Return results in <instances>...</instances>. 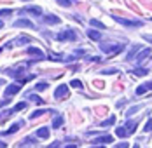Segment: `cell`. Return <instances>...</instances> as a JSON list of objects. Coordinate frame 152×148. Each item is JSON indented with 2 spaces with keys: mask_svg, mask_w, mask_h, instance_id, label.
I'll list each match as a JSON object with an SVG mask.
<instances>
[{
  "mask_svg": "<svg viewBox=\"0 0 152 148\" xmlns=\"http://www.w3.org/2000/svg\"><path fill=\"white\" fill-rule=\"evenodd\" d=\"M100 49L107 54H110V56H115L124 49V44H100Z\"/></svg>",
  "mask_w": 152,
  "mask_h": 148,
  "instance_id": "cell-1",
  "label": "cell"
},
{
  "mask_svg": "<svg viewBox=\"0 0 152 148\" xmlns=\"http://www.w3.org/2000/svg\"><path fill=\"white\" fill-rule=\"evenodd\" d=\"M5 73L11 75V77H14V78H18L21 84H25V82H28V80H31V78H33L31 75H26V73H25V70H7Z\"/></svg>",
  "mask_w": 152,
  "mask_h": 148,
  "instance_id": "cell-2",
  "label": "cell"
},
{
  "mask_svg": "<svg viewBox=\"0 0 152 148\" xmlns=\"http://www.w3.org/2000/svg\"><path fill=\"white\" fill-rule=\"evenodd\" d=\"M119 25L122 26H128V28H138V26H142L143 23L142 21H131V19H126V17H121V16H112Z\"/></svg>",
  "mask_w": 152,
  "mask_h": 148,
  "instance_id": "cell-3",
  "label": "cell"
},
{
  "mask_svg": "<svg viewBox=\"0 0 152 148\" xmlns=\"http://www.w3.org/2000/svg\"><path fill=\"white\" fill-rule=\"evenodd\" d=\"M112 141H114V138H112L110 134H105V136H96L91 141V145H94V147H100V145H112Z\"/></svg>",
  "mask_w": 152,
  "mask_h": 148,
  "instance_id": "cell-4",
  "label": "cell"
},
{
  "mask_svg": "<svg viewBox=\"0 0 152 148\" xmlns=\"http://www.w3.org/2000/svg\"><path fill=\"white\" fill-rule=\"evenodd\" d=\"M19 89H21V82H14V84H11V86H7L5 87V96L9 98V96H14L19 92Z\"/></svg>",
  "mask_w": 152,
  "mask_h": 148,
  "instance_id": "cell-5",
  "label": "cell"
},
{
  "mask_svg": "<svg viewBox=\"0 0 152 148\" xmlns=\"http://www.w3.org/2000/svg\"><path fill=\"white\" fill-rule=\"evenodd\" d=\"M56 38H58V40H75V33H74L72 30H63L61 33H58Z\"/></svg>",
  "mask_w": 152,
  "mask_h": 148,
  "instance_id": "cell-6",
  "label": "cell"
},
{
  "mask_svg": "<svg viewBox=\"0 0 152 148\" xmlns=\"http://www.w3.org/2000/svg\"><path fill=\"white\" fill-rule=\"evenodd\" d=\"M66 94H68V86H66V84H61V86H58L56 91H54V99H60V98L66 96Z\"/></svg>",
  "mask_w": 152,
  "mask_h": 148,
  "instance_id": "cell-7",
  "label": "cell"
},
{
  "mask_svg": "<svg viewBox=\"0 0 152 148\" xmlns=\"http://www.w3.org/2000/svg\"><path fill=\"white\" fill-rule=\"evenodd\" d=\"M16 28H33V23H31L30 19H18L14 23Z\"/></svg>",
  "mask_w": 152,
  "mask_h": 148,
  "instance_id": "cell-8",
  "label": "cell"
},
{
  "mask_svg": "<svg viewBox=\"0 0 152 148\" xmlns=\"http://www.w3.org/2000/svg\"><path fill=\"white\" fill-rule=\"evenodd\" d=\"M149 54H151V49H142V51L138 52L137 56H135V61H137V63H142V61L147 58Z\"/></svg>",
  "mask_w": 152,
  "mask_h": 148,
  "instance_id": "cell-9",
  "label": "cell"
},
{
  "mask_svg": "<svg viewBox=\"0 0 152 148\" xmlns=\"http://www.w3.org/2000/svg\"><path fill=\"white\" fill-rule=\"evenodd\" d=\"M25 12H28V14H37V16L42 14L40 7H23V9H21V14H25Z\"/></svg>",
  "mask_w": 152,
  "mask_h": 148,
  "instance_id": "cell-10",
  "label": "cell"
},
{
  "mask_svg": "<svg viewBox=\"0 0 152 148\" xmlns=\"http://www.w3.org/2000/svg\"><path fill=\"white\" fill-rule=\"evenodd\" d=\"M26 54H28V56H39L40 59L44 58V52H42L40 49H37V47H28V49H26Z\"/></svg>",
  "mask_w": 152,
  "mask_h": 148,
  "instance_id": "cell-11",
  "label": "cell"
},
{
  "mask_svg": "<svg viewBox=\"0 0 152 148\" xmlns=\"http://www.w3.org/2000/svg\"><path fill=\"white\" fill-rule=\"evenodd\" d=\"M140 51H142V45H135V47H133V49H131V51L128 52L126 59H128V61H133V59H135V56H137Z\"/></svg>",
  "mask_w": 152,
  "mask_h": 148,
  "instance_id": "cell-12",
  "label": "cell"
},
{
  "mask_svg": "<svg viewBox=\"0 0 152 148\" xmlns=\"http://www.w3.org/2000/svg\"><path fill=\"white\" fill-rule=\"evenodd\" d=\"M44 21H46L47 25H58L61 19L58 17V16H53V14H47V16H44Z\"/></svg>",
  "mask_w": 152,
  "mask_h": 148,
  "instance_id": "cell-13",
  "label": "cell"
},
{
  "mask_svg": "<svg viewBox=\"0 0 152 148\" xmlns=\"http://www.w3.org/2000/svg\"><path fill=\"white\" fill-rule=\"evenodd\" d=\"M124 127H126V131H128V134L135 133V129H137V122H135V120H128V122L124 124Z\"/></svg>",
  "mask_w": 152,
  "mask_h": 148,
  "instance_id": "cell-14",
  "label": "cell"
},
{
  "mask_svg": "<svg viewBox=\"0 0 152 148\" xmlns=\"http://www.w3.org/2000/svg\"><path fill=\"white\" fill-rule=\"evenodd\" d=\"M88 37H89L91 40L96 42V40H100V38H102V33H100V31H96V30H88Z\"/></svg>",
  "mask_w": 152,
  "mask_h": 148,
  "instance_id": "cell-15",
  "label": "cell"
},
{
  "mask_svg": "<svg viewBox=\"0 0 152 148\" xmlns=\"http://www.w3.org/2000/svg\"><path fill=\"white\" fill-rule=\"evenodd\" d=\"M63 122H65L63 115H56V117H54V120H53V127H54V129H58V127H61V126H63Z\"/></svg>",
  "mask_w": 152,
  "mask_h": 148,
  "instance_id": "cell-16",
  "label": "cell"
},
{
  "mask_svg": "<svg viewBox=\"0 0 152 148\" xmlns=\"http://www.w3.org/2000/svg\"><path fill=\"white\" fill-rule=\"evenodd\" d=\"M37 136L42 138V139H47V138H49V129H47V127H40V129L37 131Z\"/></svg>",
  "mask_w": 152,
  "mask_h": 148,
  "instance_id": "cell-17",
  "label": "cell"
},
{
  "mask_svg": "<svg viewBox=\"0 0 152 148\" xmlns=\"http://www.w3.org/2000/svg\"><path fill=\"white\" fill-rule=\"evenodd\" d=\"M21 126H23V122H16V124H12V126H11V127H9V129H7L4 134H12V133H16Z\"/></svg>",
  "mask_w": 152,
  "mask_h": 148,
  "instance_id": "cell-18",
  "label": "cell"
},
{
  "mask_svg": "<svg viewBox=\"0 0 152 148\" xmlns=\"http://www.w3.org/2000/svg\"><path fill=\"white\" fill-rule=\"evenodd\" d=\"M112 124H115V115H110L107 120H103V122L100 124V127H107V126H112Z\"/></svg>",
  "mask_w": 152,
  "mask_h": 148,
  "instance_id": "cell-19",
  "label": "cell"
},
{
  "mask_svg": "<svg viewBox=\"0 0 152 148\" xmlns=\"http://www.w3.org/2000/svg\"><path fill=\"white\" fill-rule=\"evenodd\" d=\"M89 23H91V26H93V28H100V30H105V25H103L102 21H98V19H94V17H93V19H91V21H89Z\"/></svg>",
  "mask_w": 152,
  "mask_h": 148,
  "instance_id": "cell-20",
  "label": "cell"
},
{
  "mask_svg": "<svg viewBox=\"0 0 152 148\" xmlns=\"http://www.w3.org/2000/svg\"><path fill=\"white\" fill-rule=\"evenodd\" d=\"M115 134H117L119 138H126V136H129V134H128V131H126V127H124V126H122V127H117V129H115Z\"/></svg>",
  "mask_w": 152,
  "mask_h": 148,
  "instance_id": "cell-21",
  "label": "cell"
},
{
  "mask_svg": "<svg viewBox=\"0 0 152 148\" xmlns=\"http://www.w3.org/2000/svg\"><path fill=\"white\" fill-rule=\"evenodd\" d=\"M149 73V70L147 68H137V70H133V75H137V77H143V75Z\"/></svg>",
  "mask_w": 152,
  "mask_h": 148,
  "instance_id": "cell-22",
  "label": "cell"
},
{
  "mask_svg": "<svg viewBox=\"0 0 152 148\" xmlns=\"http://www.w3.org/2000/svg\"><path fill=\"white\" fill-rule=\"evenodd\" d=\"M26 106H28V103H26V101H21V103H18L14 106V110H12V112H19V110H23V108H26Z\"/></svg>",
  "mask_w": 152,
  "mask_h": 148,
  "instance_id": "cell-23",
  "label": "cell"
},
{
  "mask_svg": "<svg viewBox=\"0 0 152 148\" xmlns=\"http://www.w3.org/2000/svg\"><path fill=\"white\" fill-rule=\"evenodd\" d=\"M147 91H149V89H147L145 84H143V86H138V87H137V94H138V96H142V94H145Z\"/></svg>",
  "mask_w": 152,
  "mask_h": 148,
  "instance_id": "cell-24",
  "label": "cell"
},
{
  "mask_svg": "<svg viewBox=\"0 0 152 148\" xmlns=\"http://www.w3.org/2000/svg\"><path fill=\"white\" fill-rule=\"evenodd\" d=\"M26 145H35V141H33L31 138H25V139L19 143V147H26Z\"/></svg>",
  "mask_w": 152,
  "mask_h": 148,
  "instance_id": "cell-25",
  "label": "cell"
},
{
  "mask_svg": "<svg viewBox=\"0 0 152 148\" xmlns=\"http://www.w3.org/2000/svg\"><path fill=\"white\" fill-rule=\"evenodd\" d=\"M44 113H47L46 110H35V112L31 113V118H37V117H40V115H44Z\"/></svg>",
  "mask_w": 152,
  "mask_h": 148,
  "instance_id": "cell-26",
  "label": "cell"
},
{
  "mask_svg": "<svg viewBox=\"0 0 152 148\" xmlns=\"http://www.w3.org/2000/svg\"><path fill=\"white\" fill-rule=\"evenodd\" d=\"M56 2H58V4H60L61 7H68V5H70V4H74V2H72V0H56Z\"/></svg>",
  "mask_w": 152,
  "mask_h": 148,
  "instance_id": "cell-27",
  "label": "cell"
},
{
  "mask_svg": "<svg viewBox=\"0 0 152 148\" xmlns=\"http://www.w3.org/2000/svg\"><path fill=\"white\" fill-rule=\"evenodd\" d=\"M70 86H72V87H75V89H80V87H82V82H80V80H72V82H70Z\"/></svg>",
  "mask_w": 152,
  "mask_h": 148,
  "instance_id": "cell-28",
  "label": "cell"
},
{
  "mask_svg": "<svg viewBox=\"0 0 152 148\" xmlns=\"http://www.w3.org/2000/svg\"><path fill=\"white\" fill-rule=\"evenodd\" d=\"M30 99L33 101V103H44V99H40V98H39L37 94H31V96H30Z\"/></svg>",
  "mask_w": 152,
  "mask_h": 148,
  "instance_id": "cell-29",
  "label": "cell"
},
{
  "mask_svg": "<svg viewBox=\"0 0 152 148\" xmlns=\"http://www.w3.org/2000/svg\"><path fill=\"white\" fill-rule=\"evenodd\" d=\"M138 110H140V106H133V108H129V110H128V113H126V115H128V117H131L133 113H137Z\"/></svg>",
  "mask_w": 152,
  "mask_h": 148,
  "instance_id": "cell-30",
  "label": "cell"
},
{
  "mask_svg": "<svg viewBox=\"0 0 152 148\" xmlns=\"http://www.w3.org/2000/svg\"><path fill=\"white\" fill-rule=\"evenodd\" d=\"M35 87H37V91H46V89H47V84H46V82H40V84H37Z\"/></svg>",
  "mask_w": 152,
  "mask_h": 148,
  "instance_id": "cell-31",
  "label": "cell"
},
{
  "mask_svg": "<svg viewBox=\"0 0 152 148\" xmlns=\"http://www.w3.org/2000/svg\"><path fill=\"white\" fill-rule=\"evenodd\" d=\"M12 11L11 9H0V16H11Z\"/></svg>",
  "mask_w": 152,
  "mask_h": 148,
  "instance_id": "cell-32",
  "label": "cell"
},
{
  "mask_svg": "<svg viewBox=\"0 0 152 148\" xmlns=\"http://www.w3.org/2000/svg\"><path fill=\"white\" fill-rule=\"evenodd\" d=\"M102 73L103 75H114V73H117V70H115V68H110V70H103Z\"/></svg>",
  "mask_w": 152,
  "mask_h": 148,
  "instance_id": "cell-33",
  "label": "cell"
},
{
  "mask_svg": "<svg viewBox=\"0 0 152 148\" xmlns=\"http://www.w3.org/2000/svg\"><path fill=\"white\" fill-rule=\"evenodd\" d=\"M145 131H147V133H151V131H152V118L147 122V126H145Z\"/></svg>",
  "mask_w": 152,
  "mask_h": 148,
  "instance_id": "cell-34",
  "label": "cell"
},
{
  "mask_svg": "<svg viewBox=\"0 0 152 148\" xmlns=\"http://www.w3.org/2000/svg\"><path fill=\"white\" fill-rule=\"evenodd\" d=\"M9 103H11V99H2V101H0V108L5 106V104H9Z\"/></svg>",
  "mask_w": 152,
  "mask_h": 148,
  "instance_id": "cell-35",
  "label": "cell"
},
{
  "mask_svg": "<svg viewBox=\"0 0 152 148\" xmlns=\"http://www.w3.org/2000/svg\"><path fill=\"white\" fill-rule=\"evenodd\" d=\"M143 40H147V42L152 44V35H143Z\"/></svg>",
  "mask_w": 152,
  "mask_h": 148,
  "instance_id": "cell-36",
  "label": "cell"
},
{
  "mask_svg": "<svg viewBox=\"0 0 152 148\" xmlns=\"http://www.w3.org/2000/svg\"><path fill=\"white\" fill-rule=\"evenodd\" d=\"M117 148H128V143H119V145H117Z\"/></svg>",
  "mask_w": 152,
  "mask_h": 148,
  "instance_id": "cell-37",
  "label": "cell"
},
{
  "mask_svg": "<svg viewBox=\"0 0 152 148\" xmlns=\"http://www.w3.org/2000/svg\"><path fill=\"white\" fill-rule=\"evenodd\" d=\"M145 86H147V89H149V91H152V82H147Z\"/></svg>",
  "mask_w": 152,
  "mask_h": 148,
  "instance_id": "cell-38",
  "label": "cell"
},
{
  "mask_svg": "<svg viewBox=\"0 0 152 148\" xmlns=\"http://www.w3.org/2000/svg\"><path fill=\"white\" fill-rule=\"evenodd\" d=\"M5 147H7V145H5L4 141H0V148H5Z\"/></svg>",
  "mask_w": 152,
  "mask_h": 148,
  "instance_id": "cell-39",
  "label": "cell"
},
{
  "mask_svg": "<svg viewBox=\"0 0 152 148\" xmlns=\"http://www.w3.org/2000/svg\"><path fill=\"white\" fill-rule=\"evenodd\" d=\"M4 28V23H2V21H0V30Z\"/></svg>",
  "mask_w": 152,
  "mask_h": 148,
  "instance_id": "cell-40",
  "label": "cell"
},
{
  "mask_svg": "<svg viewBox=\"0 0 152 148\" xmlns=\"http://www.w3.org/2000/svg\"><path fill=\"white\" fill-rule=\"evenodd\" d=\"M0 84H4V80H2V78H0Z\"/></svg>",
  "mask_w": 152,
  "mask_h": 148,
  "instance_id": "cell-41",
  "label": "cell"
}]
</instances>
